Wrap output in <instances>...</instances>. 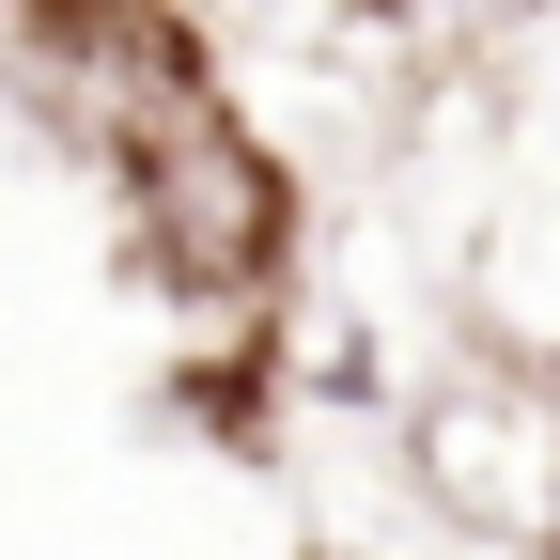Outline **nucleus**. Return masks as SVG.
<instances>
[{"mask_svg": "<svg viewBox=\"0 0 560 560\" xmlns=\"http://www.w3.org/2000/svg\"><path fill=\"white\" fill-rule=\"evenodd\" d=\"M109 187H125V265L172 312H219V327L280 312V280H296V172H280V140L234 94L109 140Z\"/></svg>", "mask_w": 560, "mask_h": 560, "instance_id": "1", "label": "nucleus"}, {"mask_svg": "<svg viewBox=\"0 0 560 560\" xmlns=\"http://www.w3.org/2000/svg\"><path fill=\"white\" fill-rule=\"evenodd\" d=\"M0 32H16V94L94 156L219 94V47L187 0H0Z\"/></svg>", "mask_w": 560, "mask_h": 560, "instance_id": "2", "label": "nucleus"}]
</instances>
